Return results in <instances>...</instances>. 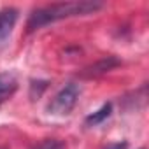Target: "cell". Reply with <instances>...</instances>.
I'll list each match as a JSON object with an SVG mask.
<instances>
[{
    "label": "cell",
    "mask_w": 149,
    "mask_h": 149,
    "mask_svg": "<svg viewBox=\"0 0 149 149\" xmlns=\"http://www.w3.org/2000/svg\"><path fill=\"white\" fill-rule=\"evenodd\" d=\"M126 147H128L126 142H111V144H107L104 149H126Z\"/></svg>",
    "instance_id": "7"
},
{
    "label": "cell",
    "mask_w": 149,
    "mask_h": 149,
    "mask_svg": "<svg viewBox=\"0 0 149 149\" xmlns=\"http://www.w3.org/2000/svg\"><path fill=\"white\" fill-rule=\"evenodd\" d=\"M18 18H19V11L14 7H4L0 11V44H4L11 37Z\"/></svg>",
    "instance_id": "3"
},
{
    "label": "cell",
    "mask_w": 149,
    "mask_h": 149,
    "mask_svg": "<svg viewBox=\"0 0 149 149\" xmlns=\"http://www.w3.org/2000/svg\"><path fill=\"white\" fill-rule=\"evenodd\" d=\"M98 9H102L100 2H91V0H81V2H60V4H51V6H44V7H37L32 11L26 28L28 32L39 30L49 23L60 21V19H67V18H74V16H86V14H93Z\"/></svg>",
    "instance_id": "1"
},
{
    "label": "cell",
    "mask_w": 149,
    "mask_h": 149,
    "mask_svg": "<svg viewBox=\"0 0 149 149\" xmlns=\"http://www.w3.org/2000/svg\"><path fill=\"white\" fill-rule=\"evenodd\" d=\"M111 112H112V104H104L97 112H91L90 116H86L84 125H86V126H97V125L104 123V121L111 116Z\"/></svg>",
    "instance_id": "5"
},
{
    "label": "cell",
    "mask_w": 149,
    "mask_h": 149,
    "mask_svg": "<svg viewBox=\"0 0 149 149\" xmlns=\"http://www.w3.org/2000/svg\"><path fill=\"white\" fill-rule=\"evenodd\" d=\"M79 95H81V86L77 83L65 84L53 97V100L49 102V105H47L49 114H54V116H67V114H70L72 109L76 107L77 100H79Z\"/></svg>",
    "instance_id": "2"
},
{
    "label": "cell",
    "mask_w": 149,
    "mask_h": 149,
    "mask_svg": "<svg viewBox=\"0 0 149 149\" xmlns=\"http://www.w3.org/2000/svg\"><path fill=\"white\" fill-rule=\"evenodd\" d=\"M65 146L60 142V140H46V142H42L37 149H63Z\"/></svg>",
    "instance_id": "6"
},
{
    "label": "cell",
    "mask_w": 149,
    "mask_h": 149,
    "mask_svg": "<svg viewBox=\"0 0 149 149\" xmlns=\"http://www.w3.org/2000/svg\"><path fill=\"white\" fill-rule=\"evenodd\" d=\"M18 90V79L11 72H2L0 74V105L7 102Z\"/></svg>",
    "instance_id": "4"
}]
</instances>
